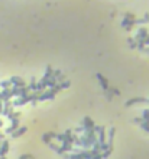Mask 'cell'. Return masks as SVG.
Returning <instances> with one entry per match:
<instances>
[{"mask_svg":"<svg viewBox=\"0 0 149 159\" xmlns=\"http://www.w3.org/2000/svg\"><path fill=\"white\" fill-rule=\"evenodd\" d=\"M7 151H9V142L7 140H3L0 143V156H6Z\"/></svg>","mask_w":149,"mask_h":159,"instance_id":"obj_10","label":"cell"},{"mask_svg":"<svg viewBox=\"0 0 149 159\" xmlns=\"http://www.w3.org/2000/svg\"><path fill=\"white\" fill-rule=\"evenodd\" d=\"M114 133H116V129H114V127H110L109 132H107V142H109V146H113V138H114Z\"/></svg>","mask_w":149,"mask_h":159,"instance_id":"obj_12","label":"cell"},{"mask_svg":"<svg viewBox=\"0 0 149 159\" xmlns=\"http://www.w3.org/2000/svg\"><path fill=\"white\" fill-rule=\"evenodd\" d=\"M83 125H84V133L85 132H91V130H94V122L90 119V117H84V120H83Z\"/></svg>","mask_w":149,"mask_h":159,"instance_id":"obj_3","label":"cell"},{"mask_svg":"<svg viewBox=\"0 0 149 159\" xmlns=\"http://www.w3.org/2000/svg\"><path fill=\"white\" fill-rule=\"evenodd\" d=\"M135 22H136V25H145V23H149V13H145L142 19H136Z\"/></svg>","mask_w":149,"mask_h":159,"instance_id":"obj_15","label":"cell"},{"mask_svg":"<svg viewBox=\"0 0 149 159\" xmlns=\"http://www.w3.org/2000/svg\"><path fill=\"white\" fill-rule=\"evenodd\" d=\"M10 88H12V87H10ZM10 88H3V91L0 93V100H2V101H9V100L13 97Z\"/></svg>","mask_w":149,"mask_h":159,"instance_id":"obj_5","label":"cell"},{"mask_svg":"<svg viewBox=\"0 0 149 159\" xmlns=\"http://www.w3.org/2000/svg\"><path fill=\"white\" fill-rule=\"evenodd\" d=\"M58 84V81H57V78H54V77H51V78L46 81V86L49 87V88H52V87H55Z\"/></svg>","mask_w":149,"mask_h":159,"instance_id":"obj_16","label":"cell"},{"mask_svg":"<svg viewBox=\"0 0 149 159\" xmlns=\"http://www.w3.org/2000/svg\"><path fill=\"white\" fill-rule=\"evenodd\" d=\"M145 52H146V54L149 55V47H148V48H145Z\"/></svg>","mask_w":149,"mask_h":159,"instance_id":"obj_31","label":"cell"},{"mask_svg":"<svg viewBox=\"0 0 149 159\" xmlns=\"http://www.w3.org/2000/svg\"><path fill=\"white\" fill-rule=\"evenodd\" d=\"M10 83H12V87H25L28 86L25 83V80L20 78V77H12L10 78Z\"/></svg>","mask_w":149,"mask_h":159,"instance_id":"obj_6","label":"cell"},{"mask_svg":"<svg viewBox=\"0 0 149 159\" xmlns=\"http://www.w3.org/2000/svg\"><path fill=\"white\" fill-rule=\"evenodd\" d=\"M142 122H143V120H142V117H136V119H135V123H137V125H141Z\"/></svg>","mask_w":149,"mask_h":159,"instance_id":"obj_29","label":"cell"},{"mask_svg":"<svg viewBox=\"0 0 149 159\" xmlns=\"http://www.w3.org/2000/svg\"><path fill=\"white\" fill-rule=\"evenodd\" d=\"M141 127H142L145 132L149 133V122H142V123H141Z\"/></svg>","mask_w":149,"mask_h":159,"instance_id":"obj_23","label":"cell"},{"mask_svg":"<svg viewBox=\"0 0 149 159\" xmlns=\"http://www.w3.org/2000/svg\"><path fill=\"white\" fill-rule=\"evenodd\" d=\"M3 126V122H2V120H0V127Z\"/></svg>","mask_w":149,"mask_h":159,"instance_id":"obj_32","label":"cell"},{"mask_svg":"<svg viewBox=\"0 0 149 159\" xmlns=\"http://www.w3.org/2000/svg\"><path fill=\"white\" fill-rule=\"evenodd\" d=\"M26 130H28V127L26 126H22V127H18L15 132H12L10 135H12L13 138H19V136H22L23 133H26Z\"/></svg>","mask_w":149,"mask_h":159,"instance_id":"obj_11","label":"cell"},{"mask_svg":"<svg viewBox=\"0 0 149 159\" xmlns=\"http://www.w3.org/2000/svg\"><path fill=\"white\" fill-rule=\"evenodd\" d=\"M61 74H62V71H61V70H54V73H52V77L58 80L59 77H61Z\"/></svg>","mask_w":149,"mask_h":159,"instance_id":"obj_22","label":"cell"},{"mask_svg":"<svg viewBox=\"0 0 149 159\" xmlns=\"http://www.w3.org/2000/svg\"><path fill=\"white\" fill-rule=\"evenodd\" d=\"M142 120H143V122H149V109L143 110V113H142Z\"/></svg>","mask_w":149,"mask_h":159,"instance_id":"obj_21","label":"cell"},{"mask_svg":"<svg viewBox=\"0 0 149 159\" xmlns=\"http://www.w3.org/2000/svg\"><path fill=\"white\" fill-rule=\"evenodd\" d=\"M124 18H126V19H136V15H133V13H124Z\"/></svg>","mask_w":149,"mask_h":159,"instance_id":"obj_26","label":"cell"},{"mask_svg":"<svg viewBox=\"0 0 149 159\" xmlns=\"http://www.w3.org/2000/svg\"><path fill=\"white\" fill-rule=\"evenodd\" d=\"M59 87H61V90H64V88H68V87L71 86V83L68 81V80H64V81H61V83H58Z\"/></svg>","mask_w":149,"mask_h":159,"instance_id":"obj_19","label":"cell"},{"mask_svg":"<svg viewBox=\"0 0 149 159\" xmlns=\"http://www.w3.org/2000/svg\"><path fill=\"white\" fill-rule=\"evenodd\" d=\"M97 80L100 81V86H101V88H103L104 91H106V90H107V88L110 87V84H109V81H107V78L104 77L103 74H100V73H98V74H97Z\"/></svg>","mask_w":149,"mask_h":159,"instance_id":"obj_8","label":"cell"},{"mask_svg":"<svg viewBox=\"0 0 149 159\" xmlns=\"http://www.w3.org/2000/svg\"><path fill=\"white\" fill-rule=\"evenodd\" d=\"M12 112H13V104H12V101H10V100H9V101H3V109H2V114L7 116V114H10Z\"/></svg>","mask_w":149,"mask_h":159,"instance_id":"obj_4","label":"cell"},{"mask_svg":"<svg viewBox=\"0 0 149 159\" xmlns=\"http://www.w3.org/2000/svg\"><path fill=\"white\" fill-rule=\"evenodd\" d=\"M12 122V125L7 127L6 129V133H12V132H15L18 127H19V123H20V119H12L10 120Z\"/></svg>","mask_w":149,"mask_h":159,"instance_id":"obj_9","label":"cell"},{"mask_svg":"<svg viewBox=\"0 0 149 159\" xmlns=\"http://www.w3.org/2000/svg\"><path fill=\"white\" fill-rule=\"evenodd\" d=\"M149 33V31H148V28H141L139 31H137V33H136V36H135V39L139 42V41H143L145 38H146V35Z\"/></svg>","mask_w":149,"mask_h":159,"instance_id":"obj_7","label":"cell"},{"mask_svg":"<svg viewBox=\"0 0 149 159\" xmlns=\"http://www.w3.org/2000/svg\"><path fill=\"white\" fill-rule=\"evenodd\" d=\"M0 87H2V88H10V87H12L10 80H5V81H2V83H0Z\"/></svg>","mask_w":149,"mask_h":159,"instance_id":"obj_18","label":"cell"},{"mask_svg":"<svg viewBox=\"0 0 149 159\" xmlns=\"http://www.w3.org/2000/svg\"><path fill=\"white\" fill-rule=\"evenodd\" d=\"M75 130V133H83L84 132V127H77V129H74Z\"/></svg>","mask_w":149,"mask_h":159,"instance_id":"obj_28","label":"cell"},{"mask_svg":"<svg viewBox=\"0 0 149 159\" xmlns=\"http://www.w3.org/2000/svg\"><path fill=\"white\" fill-rule=\"evenodd\" d=\"M135 20L136 19H126V18H123V20H122V26H123L127 32H130V31H133V28H135V25H136Z\"/></svg>","mask_w":149,"mask_h":159,"instance_id":"obj_2","label":"cell"},{"mask_svg":"<svg viewBox=\"0 0 149 159\" xmlns=\"http://www.w3.org/2000/svg\"><path fill=\"white\" fill-rule=\"evenodd\" d=\"M20 159H32V156H31V155H22Z\"/></svg>","mask_w":149,"mask_h":159,"instance_id":"obj_30","label":"cell"},{"mask_svg":"<svg viewBox=\"0 0 149 159\" xmlns=\"http://www.w3.org/2000/svg\"><path fill=\"white\" fill-rule=\"evenodd\" d=\"M109 90L113 93V96H120V91H119L117 88H114V87H109Z\"/></svg>","mask_w":149,"mask_h":159,"instance_id":"obj_25","label":"cell"},{"mask_svg":"<svg viewBox=\"0 0 149 159\" xmlns=\"http://www.w3.org/2000/svg\"><path fill=\"white\" fill-rule=\"evenodd\" d=\"M104 93H106V99L109 100V101H110V100L113 99V93H111V91H110V90H109V88H107V90H106Z\"/></svg>","mask_w":149,"mask_h":159,"instance_id":"obj_24","label":"cell"},{"mask_svg":"<svg viewBox=\"0 0 149 159\" xmlns=\"http://www.w3.org/2000/svg\"><path fill=\"white\" fill-rule=\"evenodd\" d=\"M52 73H54V70H52V67H46L45 70V74H44V77H42V80H45V81H48V80L52 77Z\"/></svg>","mask_w":149,"mask_h":159,"instance_id":"obj_14","label":"cell"},{"mask_svg":"<svg viewBox=\"0 0 149 159\" xmlns=\"http://www.w3.org/2000/svg\"><path fill=\"white\" fill-rule=\"evenodd\" d=\"M142 103H149L148 99H145V97H133V99H130L126 101V107H130L133 106V104H142Z\"/></svg>","mask_w":149,"mask_h":159,"instance_id":"obj_1","label":"cell"},{"mask_svg":"<svg viewBox=\"0 0 149 159\" xmlns=\"http://www.w3.org/2000/svg\"><path fill=\"white\" fill-rule=\"evenodd\" d=\"M142 42L145 44V47H149V33L146 35V38H145V39H143Z\"/></svg>","mask_w":149,"mask_h":159,"instance_id":"obj_27","label":"cell"},{"mask_svg":"<svg viewBox=\"0 0 149 159\" xmlns=\"http://www.w3.org/2000/svg\"><path fill=\"white\" fill-rule=\"evenodd\" d=\"M36 83H38V81H36L35 78H31V83L28 84V87H29L31 91H36Z\"/></svg>","mask_w":149,"mask_h":159,"instance_id":"obj_17","label":"cell"},{"mask_svg":"<svg viewBox=\"0 0 149 159\" xmlns=\"http://www.w3.org/2000/svg\"><path fill=\"white\" fill-rule=\"evenodd\" d=\"M127 42H129V47L132 48V49H135V48H137V41H136V39L130 38V39L127 41Z\"/></svg>","mask_w":149,"mask_h":159,"instance_id":"obj_20","label":"cell"},{"mask_svg":"<svg viewBox=\"0 0 149 159\" xmlns=\"http://www.w3.org/2000/svg\"><path fill=\"white\" fill-rule=\"evenodd\" d=\"M55 135L57 133H52V132H49V133H45L44 136H42V140L45 142V143H51V140L55 138Z\"/></svg>","mask_w":149,"mask_h":159,"instance_id":"obj_13","label":"cell"}]
</instances>
